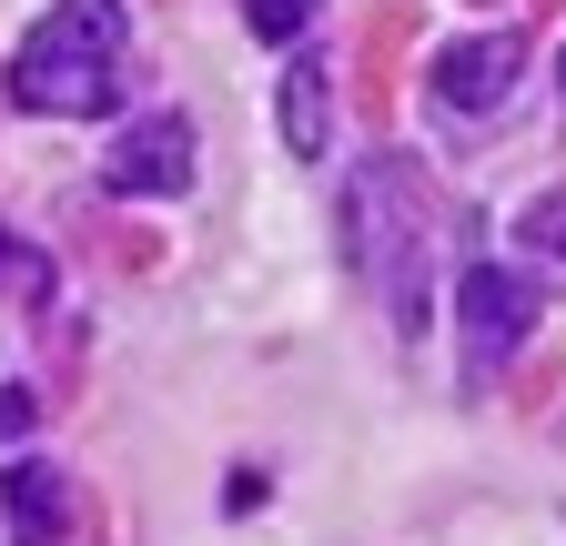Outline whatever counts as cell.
Returning <instances> with one entry per match:
<instances>
[{
  "instance_id": "6da1fadb",
  "label": "cell",
  "mask_w": 566,
  "mask_h": 546,
  "mask_svg": "<svg viewBox=\"0 0 566 546\" xmlns=\"http://www.w3.org/2000/svg\"><path fill=\"white\" fill-rule=\"evenodd\" d=\"M122 41H132L122 0H51V11L21 31V51H11V72H0V82H11L21 112L92 122V112L122 102Z\"/></svg>"
},
{
  "instance_id": "7a4b0ae2",
  "label": "cell",
  "mask_w": 566,
  "mask_h": 546,
  "mask_svg": "<svg viewBox=\"0 0 566 546\" xmlns=\"http://www.w3.org/2000/svg\"><path fill=\"white\" fill-rule=\"evenodd\" d=\"M536 304H546L536 273H516V263H465L455 314H465V375H475V385H485V375L536 334Z\"/></svg>"
},
{
  "instance_id": "3957f363",
  "label": "cell",
  "mask_w": 566,
  "mask_h": 546,
  "mask_svg": "<svg viewBox=\"0 0 566 546\" xmlns=\"http://www.w3.org/2000/svg\"><path fill=\"white\" fill-rule=\"evenodd\" d=\"M516 72H526V41L516 31H465V41H446L436 61H424V92H436L446 112H495L516 92Z\"/></svg>"
},
{
  "instance_id": "277c9868",
  "label": "cell",
  "mask_w": 566,
  "mask_h": 546,
  "mask_svg": "<svg viewBox=\"0 0 566 546\" xmlns=\"http://www.w3.org/2000/svg\"><path fill=\"white\" fill-rule=\"evenodd\" d=\"M102 182L112 192H182L192 182V122L182 112H142L122 143L102 153Z\"/></svg>"
},
{
  "instance_id": "5b68a950",
  "label": "cell",
  "mask_w": 566,
  "mask_h": 546,
  "mask_svg": "<svg viewBox=\"0 0 566 546\" xmlns=\"http://www.w3.org/2000/svg\"><path fill=\"white\" fill-rule=\"evenodd\" d=\"M0 516H11L21 546H61V526H71V486H61V465L11 455V465H0Z\"/></svg>"
},
{
  "instance_id": "8992f818",
  "label": "cell",
  "mask_w": 566,
  "mask_h": 546,
  "mask_svg": "<svg viewBox=\"0 0 566 546\" xmlns=\"http://www.w3.org/2000/svg\"><path fill=\"white\" fill-rule=\"evenodd\" d=\"M283 153H304V162L334 153V72H324L314 51L283 72Z\"/></svg>"
},
{
  "instance_id": "52a82bcc",
  "label": "cell",
  "mask_w": 566,
  "mask_h": 546,
  "mask_svg": "<svg viewBox=\"0 0 566 546\" xmlns=\"http://www.w3.org/2000/svg\"><path fill=\"white\" fill-rule=\"evenodd\" d=\"M51 294V263L31 243H11V223H0V304H41Z\"/></svg>"
},
{
  "instance_id": "ba28073f",
  "label": "cell",
  "mask_w": 566,
  "mask_h": 546,
  "mask_svg": "<svg viewBox=\"0 0 566 546\" xmlns=\"http://www.w3.org/2000/svg\"><path fill=\"white\" fill-rule=\"evenodd\" d=\"M243 21H253L263 41H294V31L314 21V0H243Z\"/></svg>"
},
{
  "instance_id": "9c48e42d",
  "label": "cell",
  "mask_w": 566,
  "mask_h": 546,
  "mask_svg": "<svg viewBox=\"0 0 566 546\" xmlns=\"http://www.w3.org/2000/svg\"><path fill=\"white\" fill-rule=\"evenodd\" d=\"M526 243H536L546 263H566V192H546L536 213H526Z\"/></svg>"
},
{
  "instance_id": "30bf717a",
  "label": "cell",
  "mask_w": 566,
  "mask_h": 546,
  "mask_svg": "<svg viewBox=\"0 0 566 546\" xmlns=\"http://www.w3.org/2000/svg\"><path fill=\"white\" fill-rule=\"evenodd\" d=\"M31 416H41V405H31L21 385H0V445H11V435H31Z\"/></svg>"
},
{
  "instance_id": "8fae6325",
  "label": "cell",
  "mask_w": 566,
  "mask_h": 546,
  "mask_svg": "<svg viewBox=\"0 0 566 546\" xmlns=\"http://www.w3.org/2000/svg\"><path fill=\"white\" fill-rule=\"evenodd\" d=\"M556 82H566V61H556Z\"/></svg>"
}]
</instances>
